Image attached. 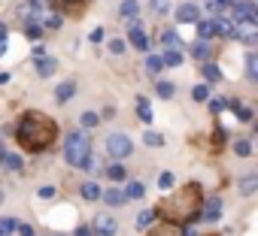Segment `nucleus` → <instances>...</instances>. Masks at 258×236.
Instances as JSON below:
<instances>
[{"label": "nucleus", "mask_w": 258, "mask_h": 236, "mask_svg": "<svg viewBox=\"0 0 258 236\" xmlns=\"http://www.w3.org/2000/svg\"><path fill=\"white\" fill-rule=\"evenodd\" d=\"M55 137H58V128H55L52 118L43 115V112H25V118L16 128V140L28 152H46L55 143Z\"/></svg>", "instance_id": "nucleus-1"}, {"label": "nucleus", "mask_w": 258, "mask_h": 236, "mask_svg": "<svg viewBox=\"0 0 258 236\" xmlns=\"http://www.w3.org/2000/svg\"><path fill=\"white\" fill-rule=\"evenodd\" d=\"M201 203H204L201 185H198V182H188L185 188H179L176 194H170L167 200H161V203L155 206V215H161L164 221H173V224L191 221V218H198Z\"/></svg>", "instance_id": "nucleus-2"}, {"label": "nucleus", "mask_w": 258, "mask_h": 236, "mask_svg": "<svg viewBox=\"0 0 258 236\" xmlns=\"http://www.w3.org/2000/svg\"><path fill=\"white\" fill-rule=\"evenodd\" d=\"M64 161H67L70 167H79V170L94 167V158H91V137H85V134H79V131L67 134V140H64Z\"/></svg>", "instance_id": "nucleus-3"}, {"label": "nucleus", "mask_w": 258, "mask_h": 236, "mask_svg": "<svg viewBox=\"0 0 258 236\" xmlns=\"http://www.w3.org/2000/svg\"><path fill=\"white\" fill-rule=\"evenodd\" d=\"M131 152H134L131 137H124V134H109V137H106V155H109L112 161H121V158H127Z\"/></svg>", "instance_id": "nucleus-4"}, {"label": "nucleus", "mask_w": 258, "mask_h": 236, "mask_svg": "<svg viewBox=\"0 0 258 236\" xmlns=\"http://www.w3.org/2000/svg\"><path fill=\"white\" fill-rule=\"evenodd\" d=\"M234 40L240 43H255L258 40V22L255 19H243V22H234V31H231Z\"/></svg>", "instance_id": "nucleus-5"}, {"label": "nucleus", "mask_w": 258, "mask_h": 236, "mask_svg": "<svg viewBox=\"0 0 258 236\" xmlns=\"http://www.w3.org/2000/svg\"><path fill=\"white\" fill-rule=\"evenodd\" d=\"M91 230H94V236H115V233H118V224H115V218H112V215L100 212V215L94 218Z\"/></svg>", "instance_id": "nucleus-6"}, {"label": "nucleus", "mask_w": 258, "mask_h": 236, "mask_svg": "<svg viewBox=\"0 0 258 236\" xmlns=\"http://www.w3.org/2000/svg\"><path fill=\"white\" fill-rule=\"evenodd\" d=\"M231 10H234V22H243V19H258V10H255L252 0H234Z\"/></svg>", "instance_id": "nucleus-7"}, {"label": "nucleus", "mask_w": 258, "mask_h": 236, "mask_svg": "<svg viewBox=\"0 0 258 236\" xmlns=\"http://www.w3.org/2000/svg\"><path fill=\"white\" fill-rule=\"evenodd\" d=\"M201 209H204L201 218H204L207 224H216V221L222 218V200H219V197H213L210 203H201Z\"/></svg>", "instance_id": "nucleus-8"}, {"label": "nucleus", "mask_w": 258, "mask_h": 236, "mask_svg": "<svg viewBox=\"0 0 258 236\" xmlns=\"http://www.w3.org/2000/svg\"><path fill=\"white\" fill-rule=\"evenodd\" d=\"M127 43H131L137 52H149V43H152V40H149V37L140 31V25L134 22V25H131V34H127Z\"/></svg>", "instance_id": "nucleus-9"}, {"label": "nucleus", "mask_w": 258, "mask_h": 236, "mask_svg": "<svg viewBox=\"0 0 258 236\" xmlns=\"http://www.w3.org/2000/svg\"><path fill=\"white\" fill-rule=\"evenodd\" d=\"M198 13H201V10H198L195 4H182V7L176 10V22H182V25H195V22H198Z\"/></svg>", "instance_id": "nucleus-10"}, {"label": "nucleus", "mask_w": 258, "mask_h": 236, "mask_svg": "<svg viewBox=\"0 0 258 236\" xmlns=\"http://www.w3.org/2000/svg\"><path fill=\"white\" fill-rule=\"evenodd\" d=\"M55 7L61 13H70V16H79L85 7H88V0H55Z\"/></svg>", "instance_id": "nucleus-11"}, {"label": "nucleus", "mask_w": 258, "mask_h": 236, "mask_svg": "<svg viewBox=\"0 0 258 236\" xmlns=\"http://www.w3.org/2000/svg\"><path fill=\"white\" fill-rule=\"evenodd\" d=\"M118 16L127 19V22H137V16H140V4H137V0H121Z\"/></svg>", "instance_id": "nucleus-12"}, {"label": "nucleus", "mask_w": 258, "mask_h": 236, "mask_svg": "<svg viewBox=\"0 0 258 236\" xmlns=\"http://www.w3.org/2000/svg\"><path fill=\"white\" fill-rule=\"evenodd\" d=\"M213 31L219 34V37H231V31H234V22L228 19V16H213Z\"/></svg>", "instance_id": "nucleus-13"}, {"label": "nucleus", "mask_w": 258, "mask_h": 236, "mask_svg": "<svg viewBox=\"0 0 258 236\" xmlns=\"http://www.w3.org/2000/svg\"><path fill=\"white\" fill-rule=\"evenodd\" d=\"M179 233H182V230H179L173 221H161V224H158V227H152L146 236H179Z\"/></svg>", "instance_id": "nucleus-14"}, {"label": "nucleus", "mask_w": 258, "mask_h": 236, "mask_svg": "<svg viewBox=\"0 0 258 236\" xmlns=\"http://www.w3.org/2000/svg\"><path fill=\"white\" fill-rule=\"evenodd\" d=\"M0 161H4V167H7L10 173H19V170L25 167V161H22L16 152H0Z\"/></svg>", "instance_id": "nucleus-15"}, {"label": "nucleus", "mask_w": 258, "mask_h": 236, "mask_svg": "<svg viewBox=\"0 0 258 236\" xmlns=\"http://www.w3.org/2000/svg\"><path fill=\"white\" fill-rule=\"evenodd\" d=\"M161 46H164L167 52H179V49H182V40L176 37V31H164V34H161Z\"/></svg>", "instance_id": "nucleus-16"}, {"label": "nucleus", "mask_w": 258, "mask_h": 236, "mask_svg": "<svg viewBox=\"0 0 258 236\" xmlns=\"http://www.w3.org/2000/svg\"><path fill=\"white\" fill-rule=\"evenodd\" d=\"M210 52H213L210 40H201V37H198V43L191 46V55H195L198 61H210Z\"/></svg>", "instance_id": "nucleus-17"}, {"label": "nucleus", "mask_w": 258, "mask_h": 236, "mask_svg": "<svg viewBox=\"0 0 258 236\" xmlns=\"http://www.w3.org/2000/svg\"><path fill=\"white\" fill-rule=\"evenodd\" d=\"M55 70H58V61H55V58H46V55L37 58V73H40V76H52Z\"/></svg>", "instance_id": "nucleus-18"}, {"label": "nucleus", "mask_w": 258, "mask_h": 236, "mask_svg": "<svg viewBox=\"0 0 258 236\" xmlns=\"http://www.w3.org/2000/svg\"><path fill=\"white\" fill-rule=\"evenodd\" d=\"M100 197H103V203L106 206H121L127 197H124V191H118V188H109V191H100Z\"/></svg>", "instance_id": "nucleus-19"}, {"label": "nucleus", "mask_w": 258, "mask_h": 236, "mask_svg": "<svg viewBox=\"0 0 258 236\" xmlns=\"http://www.w3.org/2000/svg\"><path fill=\"white\" fill-rule=\"evenodd\" d=\"M201 73H204V79H210V82H219V79H222V70H219L213 61H204V64H201Z\"/></svg>", "instance_id": "nucleus-20"}, {"label": "nucleus", "mask_w": 258, "mask_h": 236, "mask_svg": "<svg viewBox=\"0 0 258 236\" xmlns=\"http://www.w3.org/2000/svg\"><path fill=\"white\" fill-rule=\"evenodd\" d=\"M73 94H76V85H73V82H61V85L55 88V97H58L61 103H64V100H70Z\"/></svg>", "instance_id": "nucleus-21"}, {"label": "nucleus", "mask_w": 258, "mask_h": 236, "mask_svg": "<svg viewBox=\"0 0 258 236\" xmlns=\"http://www.w3.org/2000/svg\"><path fill=\"white\" fill-rule=\"evenodd\" d=\"M137 115H140V122H146V125L152 122V106H149V100H146V97H140V100H137Z\"/></svg>", "instance_id": "nucleus-22"}, {"label": "nucleus", "mask_w": 258, "mask_h": 236, "mask_svg": "<svg viewBox=\"0 0 258 236\" xmlns=\"http://www.w3.org/2000/svg\"><path fill=\"white\" fill-rule=\"evenodd\" d=\"M79 194H82L85 200H97V197H100V185H97V182H85V185L79 188Z\"/></svg>", "instance_id": "nucleus-23"}, {"label": "nucleus", "mask_w": 258, "mask_h": 236, "mask_svg": "<svg viewBox=\"0 0 258 236\" xmlns=\"http://www.w3.org/2000/svg\"><path fill=\"white\" fill-rule=\"evenodd\" d=\"M198 37H201V40H213V37H216V31H213V19L198 22Z\"/></svg>", "instance_id": "nucleus-24"}, {"label": "nucleus", "mask_w": 258, "mask_h": 236, "mask_svg": "<svg viewBox=\"0 0 258 236\" xmlns=\"http://www.w3.org/2000/svg\"><path fill=\"white\" fill-rule=\"evenodd\" d=\"M143 194H146V188H143L140 182H131V185L124 188V197H127V200H140Z\"/></svg>", "instance_id": "nucleus-25"}, {"label": "nucleus", "mask_w": 258, "mask_h": 236, "mask_svg": "<svg viewBox=\"0 0 258 236\" xmlns=\"http://www.w3.org/2000/svg\"><path fill=\"white\" fill-rule=\"evenodd\" d=\"M231 4H234V0H207V13H210V16H219V13H222L225 7H231Z\"/></svg>", "instance_id": "nucleus-26"}, {"label": "nucleus", "mask_w": 258, "mask_h": 236, "mask_svg": "<svg viewBox=\"0 0 258 236\" xmlns=\"http://www.w3.org/2000/svg\"><path fill=\"white\" fill-rule=\"evenodd\" d=\"M149 10L155 16H167L170 13V0H149Z\"/></svg>", "instance_id": "nucleus-27"}, {"label": "nucleus", "mask_w": 258, "mask_h": 236, "mask_svg": "<svg viewBox=\"0 0 258 236\" xmlns=\"http://www.w3.org/2000/svg\"><path fill=\"white\" fill-rule=\"evenodd\" d=\"M255 188H258V176H246V179H240V194H255Z\"/></svg>", "instance_id": "nucleus-28"}, {"label": "nucleus", "mask_w": 258, "mask_h": 236, "mask_svg": "<svg viewBox=\"0 0 258 236\" xmlns=\"http://www.w3.org/2000/svg\"><path fill=\"white\" fill-rule=\"evenodd\" d=\"M143 143H146V146H152V149H158V146H164V137H161V134H155V131H146V134H143Z\"/></svg>", "instance_id": "nucleus-29"}, {"label": "nucleus", "mask_w": 258, "mask_h": 236, "mask_svg": "<svg viewBox=\"0 0 258 236\" xmlns=\"http://www.w3.org/2000/svg\"><path fill=\"white\" fill-rule=\"evenodd\" d=\"M161 61H164V67H179L182 64V52H167V55H161Z\"/></svg>", "instance_id": "nucleus-30"}, {"label": "nucleus", "mask_w": 258, "mask_h": 236, "mask_svg": "<svg viewBox=\"0 0 258 236\" xmlns=\"http://www.w3.org/2000/svg\"><path fill=\"white\" fill-rule=\"evenodd\" d=\"M161 67H164L161 55H149V58H146V70H149V73H161Z\"/></svg>", "instance_id": "nucleus-31"}, {"label": "nucleus", "mask_w": 258, "mask_h": 236, "mask_svg": "<svg viewBox=\"0 0 258 236\" xmlns=\"http://www.w3.org/2000/svg\"><path fill=\"white\" fill-rule=\"evenodd\" d=\"M155 94H158V97H164V100H167V97H173V82H164V79H161V82L155 85Z\"/></svg>", "instance_id": "nucleus-32"}, {"label": "nucleus", "mask_w": 258, "mask_h": 236, "mask_svg": "<svg viewBox=\"0 0 258 236\" xmlns=\"http://www.w3.org/2000/svg\"><path fill=\"white\" fill-rule=\"evenodd\" d=\"M79 122H82V128H97V125H100V115H94V112H82Z\"/></svg>", "instance_id": "nucleus-33"}, {"label": "nucleus", "mask_w": 258, "mask_h": 236, "mask_svg": "<svg viewBox=\"0 0 258 236\" xmlns=\"http://www.w3.org/2000/svg\"><path fill=\"white\" fill-rule=\"evenodd\" d=\"M28 37H31V40H40V37H43V25H40V19L28 22Z\"/></svg>", "instance_id": "nucleus-34"}, {"label": "nucleus", "mask_w": 258, "mask_h": 236, "mask_svg": "<svg viewBox=\"0 0 258 236\" xmlns=\"http://www.w3.org/2000/svg\"><path fill=\"white\" fill-rule=\"evenodd\" d=\"M246 76H249V79H258V58H255V55L246 58Z\"/></svg>", "instance_id": "nucleus-35"}, {"label": "nucleus", "mask_w": 258, "mask_h": 236, "mask_svg": "<svg viewBox=\"0 0 258 236\" xmlns=\"http://www.w3.org/2000/svg\"><path fill=\"white\" fill-rule=\"evenodd\" d=\"M191 97H195L198 103H207V100H210V88H207V85H195V91H191Z\"/></svg>", "instance_id": "nucleus-36"}, {"label": "nucleus", "mask_w": 258, "mask_h": 236, "mask_svg": "<svg viewBox=\"0 0 258 236\" xmlns=\"http://www.w3.org/2000/svg\"><path fill=\"white\" fill-rule=\"evenodd\" d=\"M106 176H109L112 182H121V179H124V167H121V164H109V170H106Z\"/></svg>", "instance_id": "nucleus-37"}, {"label": "nucleus", "mask_w": 258, "mask_h": 236, "mask_svg": "<svg viewBox=\"0 0 258 236\" xmlns=\"http://www.w3.org/2000/svg\"><path fill=\"white\" fill-rule=\"evenodd\" d=\"M234 152H237L240 158H246V155H252V146H249V140H237V143H234Z\"/></svg>", "instance_id": "nucleus-38"}, {"label": "nucleus", "mask_w": 258, "mask_h": 236, "mask_svg": "<svg viewBox=\"0 0 258 236\" xmlns=\"http://www.w3.org/2000/svg\"><path fill=\"white\" fill-rule=\"evenodd\" d=\"M152 218H155V209H146V212H140V215H137V227H146V224H152Z\"/></svg>", "instance_id": "nucleus-39"}, {"label": "nucleus", "mask_w": 258, "mask_h": 236, "mask_svg": "<svg viewBox=\"0 0 258 236\" xmlns=\"http://www.w3.org/2000/svg\"><path fill=\"white\" fill-rule=\"evenodd\" d=\"M13 230H16V221H13V218H4V221H0V236H13Z\"/></svg>", "instance_id": "nucleus-40"}, {"label": "nucleus", "mask_w": 258, "mask_h": 236, "mask_svg": "<svg viewBox=\"0 0 258 236\" xmlns=\"http://www.w3.org/2000/svg\"><path fill=\"white\" fill-rule=\"evenodd\" d=\"M158 188H161V191L173 188V173H161V176H158Z\"/></svg>", "instance_id": "nucleus-41"}, {"label": "nucleus", "mask_w": 258, "mask_h": 236, "mask_svg": "<svg viewBox=\"0 0 258 236\" xmlns=\"http://www.w3.org/2000/svg\"><path fill=\"white\" fill-rule=\"evenodd\" d=\"M237 118H240V122H252V109L249 106H240L237 109Z\"/></svg>", "instance_id": "nucleus-42"}, {"label": "nucleus", "mask_w": 258, "mask_h": 236, "mask_svg": "<svg viewBox=\"0 0 258 236\" xmlns=\"http://www.w3.org/2000/svg\"><path fill=\"white\" fill-rule=\"evenodd\" d=\"M109 52H112V55H121V52H124V43H121V40H109Z\"/></svg>", "instance_id": "nucleus-43"}, {"label": "nucleus", "mask_w": 258, "mask_h": 236, "mask_svg": "<svg viewBox=\"0 0 258 236\" xmlns=\"http://www.w3.org/2000/svg\"><path fill=\"white\" fill-rule=\"evenodd\" d=\"M16 230H19V236H34L31 224H22V221H16Z\"/></svg>", "instance_id": "nucleus-44"}, {"label": "nucleus", "mask_w": 258, "mask_h": 236, "mask_svg": "<svg viewBox=\"0 0 258 236\" xmlns=\"http://www.w3.org/2000/svg\"><path fill=\"white\" fill-rule=\"evenodd\" d=\"M88 40H91V43H100V40H103V28H94V31H91V37H88Z\"/></svg>", "instance_id": "nucleus-45"}, {"label": "nucleus", "mask_w": 258, "mask_h": 236, "mask_svg": "<svg viewBox=\"0 0 258 236\" xmlns=\"http://www.w3.org/2000/svg\"><path fill=\"white\" fill-rule=\"evenodd\" d=\"M222 109H225L222 100H210V112H222Z\"/></svg>", "instance_id": "nucleus-46"}, {"label": "nucleus", "mask_w": 258, "mask_h": 236, "mask_svg": "<svg viewBox=\"0 0 258 236\" xmlns=\"http://www.w3.org/2000/svg\"><path fill=\"white\" fill-rule=\"evenodd\" d=\"M46 28H61V19H58V16H52V19H46Z\"/></svg>", "instance_id": "nucleus-47"}, {"label": "nucleus", "mask_w": 258, "mask_h": 236, "mask_svg": "<svg viewBox=\"0 0 258 236\" xmlns=\"http://www.w3.org/2000/svg\"><path fill=\"white\" fill-rule=\"evenodd\" d=\"M55 194V188L52 185H46V188H40V197H52Z\"/></svg>", "instance_id": "nucleus-48"}, {"label": "nucleus", "mask_w": 258, "mask_h": 236, "mask_svg": "<svg viewBox=\"0 0 258 236\" xmlns=\"http://www.w3.org/2000/svg\"><path fill=\"white\" fill-rule=\"evenodd\" d=\"M76 236H94V230H91V227H79Z\"/></svg>", "instance_id": "nucleus-49"}, {"label": "nucleus", "mask_w": 258, "mask_h": 236, "mask_svg": "<svg viewBox=\"0 0 258 236\" xmlns=\"http://www.w3.org/2000/svg\"><path fill=\"white\" fill-rule=\"evenodd\" d=\"M0 40H7V25H0Z\"/></svg>", "instance_id": "nucleus-50"}, {"label": "nucleus", "mask_w": 258, "mask_h": 236, "mask_svg": "<svg viewBox=\"0 0 258 236\" xmlns=\"http://www.w3.org/2000/svg\"><path fill=\"white\" fill-rule=\"evenodd\" d=\"M7 52V40H0V55H4Z\"/></svg>", "instance_id": "nucleus-51"}, {"label": "nucleus", "mask_w": 258, "mask_h": 236, "mask_svg": "<svg viewBox=\"0 0 258 236\" xmlns=\"http://www.w3.org/2000/svg\"><path fill=\"white\" fill-rule=\"evenodd\" d=\"M0 152H4V140H0Z\"/></svg>", "instance_id": "nucleus-52"}, {"label": "nucleus", "mask_w": 258, "mask_h": 236, "mask_svg": "<svg viewBox=\"0 0 258 236\" xmlns=\"http://www.w3.org/2000/svg\"><path fill=\"white\" fill-rule=\"evenodd\" d=\"M0 200H4V191H0Z\"/></svg>", "instance_id": "nucleus-53"}, {"label": "nucleus", "mask_w": 258, "mask_h": 236, "mask_svg": "<svg viewBox=\"0 0 258 236\" xmlns=\"http://www.w3.org/2000/svg\"><path fill=\"white\" fill-rule=\"evenodd\" d=\"M34 4H43V0H34Z\"/></svg>", "instance_id": "nucleus-54"}, {"label": "nucleus", "mask_w": 258, "mask_h": 236, "mask_svg": "<svg viewBox=\"0 0 258 236\" xmlns=\"http://www.w3.org/2000/svg\"><path fill=\"white\" fill-rule=\"evenodd\" d=\"M210 236H216V233H210Z\"/></svg>", "instance_id": "nucleus-55"}]
</instances>
